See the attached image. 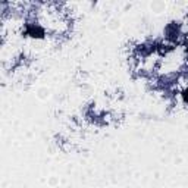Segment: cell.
<instances>
[{
    "label": "cell",
    "instance_id": "cell-1",
    "mask_svg": "<svg viewBox=\"0 0 188 188\" xmlns=\"http://www.w3.org/2000/svg\"><path fill=\"white\" fill-rule=\"evenodd\" d=\"M184 99H185V100H187V102H188V90H187V91H185V93H184Z\"/></svg>",
    "mask_w": 188,
    "mask_h": 188
}]
</instances>
